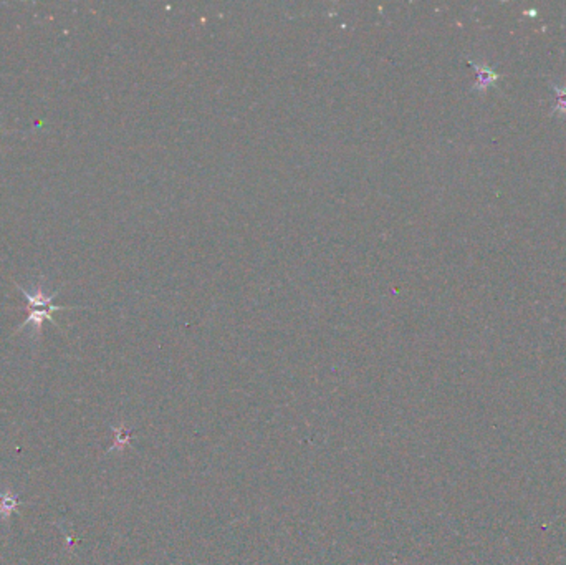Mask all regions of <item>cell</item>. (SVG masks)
I'll return each mask as SVG.
<instances>
[{"mask_svg":"<svg viewBox=\"0 0 566 565\" xmlns=\"http://www.w3.org/2000/svg\"><path fill=\"white\" fill-rule=\"evenodd\" d=\"M17 287L23 294L25 299L28 300V309H30L28 319H25V322L18 327L17 332H22L27 325H32L33 334H38V332L42 330L43 320H48V322H52V324H55L53 317H52L53 312L68 310L67 307L53 305V299L58 295V292H55V294L47 297L40 287H37V289H33V290L25 289V287H22V285H17Z\"/></svg>","mask_w":566,"mask_h":565,"instance_id":"6da1fadb","label":"cell"},{"mask_svg":"<svg viewBox=\"0 0 566 565\" xmlns=\"http://www.w3.org/2000/svg\"><path fill=\"white\" fill-rule=\"evenodd\" d=\"M469 65L474 68L475 77H477L475 78L472 92L484 95L485 92H488L490 88H493L495 85L498 83L500 75L495 73L487 63H480V62H474V60H469Z\"/></svg>","mask_w":566,"mask_h":565,"instance_id":"7a4b0ae2","label":"cell"},{"mask_svg":"<svg viewBox=\"0 0 566 565\" xmlns=\"http://www.w3.org/2000/svg\"><path fill=\"white\" fill-rule=\"evenodd\" d=\"M550 87H552L555 93V103L552 107V116H560V118H566V87L562 85H557L553 82H550Z\"/></svg>","mask_w":566,"mask_h":565,"instance_id":"3957f363","label":"cell"},{"mask_svg":"<svg viewBox=\"0 0 566 565\" xmlns=\"http://www.w3.org/2000/svg\"><path fill=\"white\" fill-rule=\"evenodd\" d=\"M525 15H527V17H530V19H535V17H538V10L537 9H530V10H525L523 12Z\"/></svg>","mask_w":566,"mask_h":565,"instance_id":"277c9868","label":"cell"}]
</instances>
